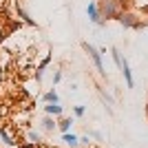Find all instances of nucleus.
<instances>
[{
    "label": "nucleus",
    "mask_w": 148,
    "mask_h": 148,
    "mask_svg": "<svg viewBox=\"0 0 148 148\" xmlns=\"http://www.w3.org/2000/svg\"><path fill=\"white\" fill-rule=\"evenodd\" d=\"M82 49L88 53V58L93 60V64H95V69L99 71V75H104L106 71H104V62H102V51H97L93 44H88V42H82Z\"/></svg>",
    "instance_id": "1"
},
{
    "label": "nucleus",
    "mask_w": 148,
    "mask_h": 148,
    "mask_svg": "<svg viewBox=\"0 0 148 148\" xmlns=\"http://www.w3.org/2000/svg\"><path fill=\"white\" fill-rule=\"evenodd\" d=\"M99 13H102L104 18H115V16H119V2L117 0H102Z\"/></svg>",
    "instance_id": "2"
},
{
    "label": "nucleus",
    "mask_w": 148,
    "mask_h": 148,
    "mask_svg": "<svg viewBox=\"0 0 148 148\" xmlns=\"http://www.w3.org/2000/svg\"><path fill=\"white\" fill-rule=\"evenodd\" d=\"M86 13H88V20H91L93 25H102V13H99V5L95 0H91L86 7Z\"/></svg>",
    "instance_id": "3"
},
{
    "label": "nucleus",
    "mask_w": 148,
    "mask_h": 148,
    "mask_svg": "<svg viewBox=\"0 0 148 148\" xmlns=\"http://www.w3.org/2000/svg\"><path fill=\"white\" fill-rule=\"evenodd\" d=\"M117 20L122 22L124 27H128V29H135V27H139V20H137V16L135 13H130V11H119V16H117Z\"/></svg>",
    "instance_id": "4"
},
{
    "label": "nucleus",
    "mask_w": 148,
    "mask_h": 148,
    "mask_svg": "<svg viewBox=\"0 0 148 148\" xmlns=\"http://www.w3.org/2000/svg\"><path fill=\"white\" fill-rule=\"evenodd\" d=\"M119 71H122L124 77H126V86L133 88V86H135V80H133V71H130V64H128V60H126V58L122 60V66H119Z\"/></svg>",
    "instance_id": "5"
},
{
    "label": "nucleus",
    "mask_w": 148,
    "mask_h": 148,
    "mask_svg": "<svg viewBox=\"0 0 148 148\" xmlns=\"http://www.w3.org/2000/svg\"><path fill=\"white\" fill-rule=\"evenodd\" d=\"M44 113L51 115V117H62V115H64V108L60 106V102H58V104H47L44 106Z\"/></svg>",
    "instance_id": "6"
},
{
    "label": "nucleus",
    "mask_w": 148,
    "mask_h": 148,
    "mask_svg": "<svg viewBox=\"0 0 148 148\" xmlns=\"http://www.w3.org/2000/svg\"><path fill=\"white\" fill-rule=\"evenodd\" d=\"M62 142H66L71 148H77V146H80V139H77L73 133H62Z\"/></svg>",
    "instance_id": "7"
},
{
    "label": "nucleus",
    "mask_w": 148,
    "mask_h": 148,
    "mask_svg": "<svg viewBox=\"0 0 148 148\" xmlns=\"http://www.w3.org/2000/svg\"><path fill=\"white\" fill-rule=\"evenodd\" d=\"M44 102H47V104H58V102H60V95H58L56 88H51V91L44 93Z\"/></svg>",
    "instance_id": "8"
},
{
    "label": "nucleus",
    "mask_w": 148,
    "mask_h": 148,
    "mask_svg": "<svg viewBox=\"0 0 148 148\" xmlns=\"http://www.w3.org/2000/svg\"><path fill=\"white\" fill-rule=\"evenodd\" d=\"M56 126H58V122L51 117V115H47V117L42 119V128H44V130H53Z\"/></svg>",
    "instance_id": "9"
},
{
    "label": "nucleus",
    "mask_w": 148,
    "mask_h": 148,
    "mask_svg": "<svg viewBox=\"0 0 148 148\" xmlns=\"http://www.w3.org/2000/svg\"><path fill=\"white\" fill-rule=\"evenodd\" d=\"M71 124H73V119H71V117H64L62 122H58V128H60L62 133H69V130H71Z\"/></svg>",
    "instance_id": "10"
},
{
    "label": "nucleus",
    "mask_w": 148,
    "mask_h": 148,
    "mask_svg": "<svg viewBox=\"0 0 148 148\" xmlns=\"http://www.w3.org/2000/svg\"><path fill=\"white\" fill-rule=\"evenodd\" d=\"M49 60H51V56H47V58H44L42 62H40V66H38V71H36V80H38V82L42 80V71H44V66L49 64Z\"/></svg>",
    "instance_id": "11"
},
{
    "label": "nucleus",
    "mask_w": 148,
    "mask_h": 148,
    "mask_svg": "<svg viewBox=\"0 0 148 148\" xmlns=\"http://www.w3.org/2000/svg\"><path fill=\"white\" fill-rule=\"evenodd\" d=\"M0 139H2V144H7V146H13V144H16V142H13V137L9 135L5 128H0Z\"/></svg>",
    "instance_id": "12"
},
{
    "label": "nucleus",
    "mask_w": 148,
    "mask_h": 148,
    "mask_svg": "<svg viewBox=\"0 0 148 148\" xmlns=\"http://www.w3.org/2000/svg\"><path fill=\"white\" fill-rule=\"evenodd\" d=\"M111 56H113V60H115V64H117V69H119V66H122V60H124V58H122V53H119L117 47H113V49H111Z\"/></svg>",
    "instance_id": "13"
},
{
    "label": "nucleus",
    "mask_w": 148,
    "mask_h": 148,
    "mask_svg": "<svg viewBox=\"0 0 148 148\" xmlns=\"http://www.w3.org/2000/svg\"><path fill=\"white\" fill-rule=\"evenodd\" d=\"M18 13H20V18L25 20L27 25H33V20H31V18H29V13H27V11H25V9H20V7H18Z\"/></svg>",
    "instance_id": "14"
},
{
    "label": "nucleus",
    "mask_w": 148,
    "mask_h": 148,
    "mask_svg": "<svg viewBox=\"0 0 148 148\" xmlns=\"http://www.w3.org/2000/svg\"><path fill=\"white\" fill-rule=\"evenodd\" d=\"M29 142L38 144V142H40V133H33V130H31V133H29Z\"/></svg>",
    "instance_id": "15"
},
{
    "label": "nucleus",
    "mask_w": 148,
    "mask_h": 148,
    "mask_svg": "<svg viewBox=\"0 0 148 148\" xmlns=\"http://www.w3.org/2000/svg\"><path fill=\"white\" fill-rule=\"evenodd\" d=\"M84 111H86V106H75V108H73L75 117H82V115H84Z\"/></svg>",
    "instance_id": "16"
},
{
    "label": "nucleus",
    "mask_w": 148,
    "mask_h": 148,
    "mask_svg": "<svg viewBox=\"0 0 148 148\" xmlns=\"http://www.w3.org/2000/svg\"><path fill=\"white\" fill-rule=\"evenodd\" d=\"M60 80H62V71H56V75H53V84H58Z\"/></svg>",
    "instance_id": "17"
},
{
    "label": "nucleus",
    "mask_w": 148,
    "mask_h": 148,
    "mask_svg": "<svg viewBox=\"0 0 148 148\" xmlns=\"http://www.w3.org/2000/svg\"><path fill=\"white\" fill-rule=\"evenodd\" d=\"M117 2H122V0H117Z\"/></svg>",
    "instance_id": "18"
}]
</instances>
